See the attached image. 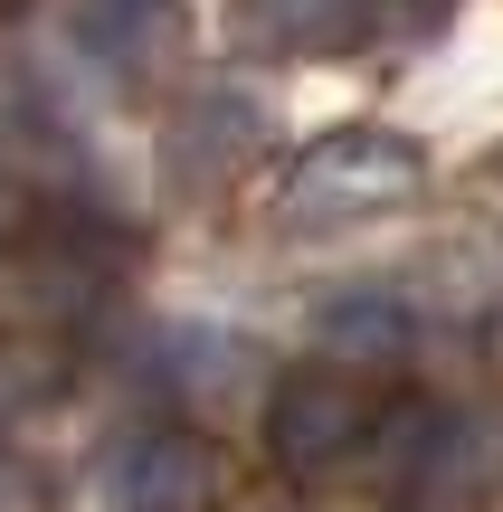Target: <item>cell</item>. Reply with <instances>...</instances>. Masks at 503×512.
Wrapping results in <instances>:
<instances>
[{
	"label": "cell",
	"mask_w": 503,
	"mask_h": 512,
	"mask_svg": "<svg viewBox=\"0 0 503 512\" xmlns=\"http://www.w3.org/2000/svg\"><path fill=\"white\" fill-rule=\"evenodd\" d=\"M209 456L200 446H143V456H133V475H124V512H200L209 503Z\"/></svg>",
	"instance_id": "cell-1"
},
{
	"label": "cell",
	"mask_w": 503,
	"mask_h": 512,
	"mask_svg": "<svg viewBox=\"0 0 503 512\" xmlns=\"http://www.w3.org/2000/svg\"><path fill=\"white\" fill-rule=\"evenodd\" d=\"M352 427H361V399H342V389H295V399H285L276 446H285L295 465H323V456L352 446Z\"/></svg>",
	"instance_id": "cell-2"
}]
</instances>
